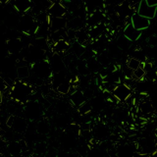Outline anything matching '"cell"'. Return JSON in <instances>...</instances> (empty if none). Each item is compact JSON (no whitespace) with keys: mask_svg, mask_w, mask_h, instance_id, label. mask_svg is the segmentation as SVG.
<instances>
[{"mask_svg":"<svg viewBox=\"0 0 157 157\" xmlns=\"http://www.w3.org/2000/svg\"><path fill=\"white\" fill-rule=\"evenodd\" d=\"M86 46H83L82 44L77 42L76 40H73V42L70 44V48H69V50L71 51V53L73 55H75L76 57L78 58H81L82 55L83 54L86 50Z\"/></svg>","mask_w":157,"mask_h":157,"instance_id":"32","label":"cell"},{"mask_svg":"<svg viewBox=\"0 0 157 157\" xmlns=\"http://www.w3.org/2000/svg\"><path fill=\"white\" fill-rule=\"evenodd\" d=\"M145 2L148 4V5H151V6L157 5V0H145Z\"/></svg>","mask_w":157,"mask_h":157,"instance_id":"42","label":"cell"},{"mask_svg":"<svg viewBox=\"0 0 157 157\" xmlns=\"http://www.w3.org/2000/svg\"><path fill=\"white\" fill-rule=\"evenodd\" d=\"M137 151L141 155H153L156 152L155 140L151 137H144L137 144Z\"/></svg>","mask_w":157,"mask_h":157,"instance_id":"6","label":"cell"},{"mask_svg":"<svg viewBox=\"0 0 157 157\" xmlns=\"http://www.w3.org/2000/svg\"><path fill=\"white\" fill-rule=\"evenodd\" d=\"M77 109H78V114H80L81 116H83V115H90L91 113V111H92V107L90 105V101L86 100L83 103H82V104L78 106Z\"/></svg>","mask_w":157,"mask_h":157,"instance_id":"35","label":"cell"},{"mask_svg":"<svg viewBox=\"0 0 157 157\" xmlns=\"http://www.w3.org/2000/svg\"><path fill=\"white\" fill-rule=\"evenodd\" d=\"M12 6L19 14H26L31 11L32 0H12Z\"/></svg>","mask_w":157,"mask_h":157,"instance_id":"19","label":"cell"},{"mask_svg":"<svg viewBox=\"0 0 157 157\" xmlns=\"http://www.w3.org/2000/svg\"><path fill=\"white\" fill-rule=\"evenodd\" d=\"M123 34L129 40H131L132 42H135L139 40L142 36V31H140V29H136V28H134V26L130 22L129 24H127V26L123 29Z\"/></svg>","mask_w":157,"mask_h":157,"instance_id":"17","label":"cell"},{"mask_svg":"<svg viewBox=\"0 0 157 157\" xmlns=\"http://www.w3.org/2000/svg\"><path fill=\"white\" fill-rule=\"evenodd\" d=\"M10 85L5 81V78H3L1 76H0V90L1 91H6L7 90H9Z\"/></svg>","mask_w":157,"mask_h":157,"instance_id":"40","label":"cell"},{"mask_svg":"<svg viewBox=\"0 0 157 157\" xmlns=\"http://www.w3.org/2000/svg\"><path fill=\"white\" fill-rule=\"evenodd\" d=\"M91 136L95 141H104L109 136V129L104 123L99 122L94 126H91Z\"/></svg>","mask_w":157,"mask_h":157,"instance_id":"8","label":"cell"},{"mask_svg":"<svg viewBox=\"0 0 157 157\" xmlns=\"http://www.w3.org/2000/svg\"><path fill=\"white\" fill-rule=\"evenodd\" d=\"M145 75H146V72H145V69L144 68V64H142L141 66H140L137 69L132 71V78H135L136 81H141L145 78Z\"/></svg>","mask_w":157,"mask_h":157,"instance_id":"36","label":"cell"},{"mask_svg":"<svg viewBox=\"0 0 157 157\" xmlns=\"http://www.w3.org/2000/svg\"><path fill=\"white\" fill-rule=\"evenodd\" d=\"M95 57H96L98 63L100 64L102 68L109 67L112 64V59H111V57L109 55H108V53H107L106 50L97 53L95 55Z\"/></svg>","mask_w":157,"mask_h":157,"instance_id":"30","label":"cell"},{"mask_svg":"<svg viewBox=\"0 0 157 157\" xmlns=\"http://www.w3.org/2000/svg\"><path fill=\"white\" fill-rule=\"evenodd\" d=\"M82 28H85V21L82 20V16L76 15L70 20L67 19L66 29H74V31H77V29H80Z\"/></svg>","mask_w":157,"mask_h":157,"instance_id":"25","label":"cell"},{"mask_svg":"<svg viewBox=\"0 0 157 157\" xmlns=\"http://www.w3.org/2000/svg\"><path fill=\"white\" fill-rule=\"evenodd\" d=\"M56 109L58 111L59 114H64V113H67L68 112V105L66 104L65 102H62L60 101L57 104L56 106Z\"/></svg>","mask_w":157,"mask_h":157,"instance_id":"39","label":"cell"},{"mask_svg":"<svg viewBox=\"0 0 157 157\" xmlns=\"http://www.w3.org/2000/svg\"><path fill=\"white\" fill-rule=\"evenodd\" d=\"M66 24H67L66 17H61V18L49 17L48 18V26H49V29H50V33L59 32V31H62V29H65Z\"/></svg>","mask_w":157,"mask_h":157,"instance_id":"16","label":"cell"},{"mask_svg":"<svg viewBox=\"0 0 157 157\" xmlns=\"http://www.w3.org/2000/svg\"><path fill=\"white\" fill-rule=\"evenodd\" d=\"M26 63V61H24V64L22 65H19L16 63V74L17 78L19 80H26V78L31 77V69Z\"/></svg>","mask_w":157,"mask_h":157,"instance_id":"26","label":"cell"},{"mask_svg":"<svg viewBox=\"0 0 157 157\" xmlns=\"http://www.w3.org/2000/svg\"><path fill=\"white\" fill-rule=\"evenodd\" d=\"M11 1L12 0H0V5H6L11 3Z\"/></svg>","mask_w":157,"mask_h":157,"instance_id":"43","label":"cell"},{"mask_svg":"<svg viewBox=\"0 0 157 157\" xmlns=\"http://www.w3.org/2000/svg\"><path fill=\"white\" fill-rule=\"evenodd\" d=\"M105 32V24H100L97 25V26L91 27L87 29V33L88 36H90V40H95L96 38H98L99 36H101Z\"/></svg>","mask_w":157,"mask_h":157,"instance_id":"27","label":"cell"},{"mask_svg":"<svg viewBox=\"0 0 157 157\" xmlns=\"http://www.w3.org/2000/svg\"><path fill=\"white\" fill-rule=\"evenodd\" d=\"M7 126L11 129L12 131L19 132V134H25L28 129V122L25 118L18 117L15 115H11L6 122Z\"/></svg>","mask_w":157,"mask_h":157,"instance_id":"4","label":"cell"},{"mask_svg":"<svg viewBox=\"0 0 157 157\" xmlns=\"http://www.w3.org/2000/svg\"><path fill=\"white\" fill-rule=\"evenodd\" d=\"M147 42L148 44L151 46V47H154L156 45V42H157V39H156V36H151L147 38Z\"/></svg>","mask_w":157,"mask_h":157,"instance_id":"41","label":"cell"},{"mask_svg":"<svg viewBox=\"0 0 157 157\" xmlns=\"http://www.w3.org/2000/svg\"><path fill=\"white\" fill-rule=\"evenodd\" d=\"M50 65L52 73H59V72H65L67 71V68L65 63H64L63 55L58 53H53L51 57L47 59Z\"/></svg>","mask_w":157,"mask_h":157,"instance_id":"11","label":"cell"},{"mask_svg":"<svg viewBox=\"0 0 157 157\" xmlns=\"http://www.w3.org/2000/svg\"><path fill=\"white\" fill-rule=\"evenodd\" d=\"M18 25L20 27V29H21V32L24 33V34L32 36V34H33L34 31H36L37 24L33 15L26 13V14H22L21 18L19 19Z\"/></svg>","mask_w":157,"mask_h":157,"instance_id":"3","label":"cell"},{"mask_svg":"<svg viewBox=\"0 0 157 157\" xmlns=\"http://www.w3.org/2000/svg\"><path fill=\"white\" fill-rule=\"evenodd\" d=\"M86 14H90L96 10H103L105 8L104 0H83Z\"/></svg>","mask_w":157,"mask_h":157,"instance_id":"18","label":"cell"},{"mask_svg":"<svg viewBox=\"0 0 157 157\" xmlns=\"http://www.w3.org/2000/svg\"><path fill=\"white\" fill-rule=\"evenodd\" d=\"M106 51L108 53V55L111 57V59H118V58H121L123 55V50L120 49L119 47L117 46V44L115 43V41H111L108 44V46L106 48Z\"/></svg>","mask_w":157,"mask_h":157,"instance_id":"28","label":"cell"},{"mask_svg":"<svg viewBox=\"0 0 157 157\" xmlns=\"http://www.w3.org/2000/svg\"><path fill=\"white\" fill-rule=\"evenodd\" d=\"M6 149L8 153L12 156L21 155L24 150H26V142L24 140H11L6 144Z\"/></svg>","mask_w":157,"mask_h":157,"instance_id":"15","label":"cell"},{"mask_svg":"<svg viewBox=\"0 0 157 157\" xmlns=\"http://www.w3.org/2000/svg\"><path fill=\"white\" fill-rule=\"evenodd\" d=\"M36 131L37 134L39 135H47L49 131H50V125L49 123L45 120H41L37 123V125L36 126Z\"/></svg>","mask_w":157,"mask_h":157,"instance_id":"34","label":"cell"},{"mask_svg":"<svg viewBox=\"0 0 157 157\" xmlns=\"http://www.w3.org/2000/svg\"><path fill=\"white\" fill-rule=\"evenodd\" d=\"M102 82L104 83H109V85H117L121 82V74L120 71L116 68L115 70L108 73L105 77L102 78Z\"/></svg>","mask_w":157,"mask_h":157,"instance_id":"23","label":"cell"},{"mask_svg":"<svg viewBox=\"0 0 157 157\" xmlns=\"http://www.w3.org/2000/svg\"><path fill=\"white\" fill-rule=\"evenodd\" d=\"M46 12L49 17H54V18L66 17L67 14L69 13L67 8L64 6L61 1L52 2L50 5H49V7L47 8Z\"/></svg>","mask_w":157,"mask_h":157,"instance_id":"12","label":"cell"},{"mask_svg":"<svg viewBox=\"0 0 157 157\" xmlns=\"http://www.w3.org/2000/svg\"><path fill=\"white\" fill-rule=\"evenodd\" d=\"M142 64L144 63H141L140 60H137L136 58H135V57H130L129 59L127 60V67L130 69V70H132V71H134V70H136V69H137L140 66H141Z\"/></svg>","mask_w":157,"mask_h":157,"instance_id":"37","label":"cell"},{"mask_svg":"<svg viewBox=\"0 0 157 157\" xmlns=\"http://www.w3.org/2000/svg\"><path fill=\"white\" fill-rule=\"evenodd\" d=\"M106 15L103 10H96L90 14H86V25L87 28H91L100 24H105Z\"/></svg>","mask_w":157,"mask_h":157,"instance_id":"9","label":"cell"},{"mask_svg":"<svg viewBox=\"0 0 157 157\" xmlns=\"http://www.w3.org/2000/svg\"><path fill=\"white\" fill-rule=\"evenodd\" d=\"M29 102V101H28ZM25 114L29 120H36L39 119L43 114V108L41 104L37 101L29 102L26 108H25Z\"/></svg>","mask_w":157,"mask_h":157,"instance_id":"7","label":"cell"},{"mask_svg":"<svg viewBox=\"0 0 157 157\" xmlns=\"http://www.w3.org/2000/svg\"><path fill=\"white\" fill-rule=\"evenodd\" d=\"M33 86L25 82L24 80L15 81L10 91V96H11L15 101L20 103H27L29 97L33 94Z\"/></svg>","mask_w":157,"mask_h":157,"instance_id":"1","label":"cell"},{"mask_svg":"<svg viewBox=\"0 0 157 157\" xmlns=\"http://www.w3.org/2000/svg\"><path fill=\"white\" fill-rule=\"evenodd\" d=\"M115 43L117 44L118 47L122 49L123 51L130 49V47H132V42L131 40H129L124 34H121V36H118L115 40Z\"/></svg>","mask_w":157,"mask_h":157,"instance_id":"33","label":"cell"},{"mask_svg":"<svg viewBox=\"0 0 157 157\" xmlns=\"http://www.w3.org/2000/svg\"><path fill=\"white\" fill-rule=\"evenodd\" d=\"M69 94H70V102L73 104V106H75L76 108H78L82 103L86 101L85 95H83L82 90L76 88L75 90H73L71 93H69Z\"/></svg>","mask_w":157,"mask_h":157,"instance_id":"24","label":"cell"},{"mask_svg":"<svg viewBox=\"0 0 157 157\" xmlns=\"http://www.w3.org/2000/svg\"><path fill=\"white\" fill-rule=\"evenodd\" d=\"M2 101H3V91L0 90V104L2 103Z\"/></svg>","mask_w":157,"mask_h":157,"instance_id":"44","label":"cell"},{"mask_svg":"<svg viewBox=\"0 0 157 157\" xmlns=\"http://www.w3.org/2000/svg\"><path fill=\"white\" fill-rule=\"evenodd\" d=\"M34 151L36 152L37 154H43L47 151V145L44 141H36L34 142Z\"/></svg>","mask_w":157,"mask_h":157,"instance_id":"38","label":"cell"},{"mask_svg":"<svg viewBox=\"0 0 157 157\" xmlns=\"http://www.w3.org/2000/svg\"><path fill=\"white\" fill-rule=\"evenodd\" d=\"M75 40L78 43L82 44L83 46H87L90 45V43L91 42L90 36H88L87 29L85 28H82L80 29H77L76 33H75Z\"/></svg>","mask_w":157,"mask_h":157,"instance_id":"22","label":"cell"},{"mask_svg":"<svg viewBox=\"0 0 157 157\" xmlns=\"http://www.w3.org/2000/svg\"><path fill=\"white\" fill-rule=\"evenodd\" d=\"M32 69H33V76L42 81L50 78L53 74L47 59H44V60L32 64Z\"/></svg>","mask_w":157,"mask_h":157,"instance_id":"2","label":"cell"},{"mask_svg":"<svg viewBox=\"0 0 157 157\" xmlns=\"http://www.w3.org/2000/svg\"><path fill=\"white\" fill-rule=\"evenodd\" d=\"M86 67H87V70L90 73L92 74H98L100 72V70L102 69L101 65L98 63L97 59L95 56H92L90 58H88L87 60H86Z\"/></svg>","mask_w":157,"mask_h":157,"instance_id":"29","label":"cell"},{"mask_svg":"<svg viewBox=\"0 0 157 157\" xmlns=\"http://www.w3.org/2000/svg\"><path fill=\"white\" fill-rule=\"evenodd\" d=\"M70 44L71 42L66 38H60L58 40L54 41L53 43V53H58V54H65L67 51H69V48H70Z\"/></svg>","mask_w":157,"mask_h":157,"instance_id":"21","label":"cell"},{"mask_svg":"<svg viewBox=\"0 0 157 157\" xmlns=\"http://www.w3.org/2000/svg\"><path fill=\"white\" fill-rule=\"evenodd\" d=\"M24 46H25L24 42L21 37L13 36V37L8 38L6 41V47H7V50L10 55H16V54H19L22 51Z\"/></svg>","mask_w":157,"mask_h":157,"instance_id":"14","label":"cell"},{"mask_svg":"<svg viewBox=\"0 0 157 157\" xmlns=\"http://www.w3.org/2000/svg\"><path fill=\"white\" fill-rule=\"evenodd\" d=\"M137 111L144 117H148L154 113V107L152 102L148 99L140 100L137 105Z\"/></svg>","mask_w":157,"mask_h":157,"instance_id":"20","label":"cell"},{"mask_svg":"<svg viewBox=\"0 0 157 157\" xmlns=\"http://www.w3.org/2000/svg\"><path fill=\"white\" fill-rule=\"evenodd\" d=\"M131 24L136 29H140V31H145V29H147L150 27L151 20L140 16V15L137 14L136 12H134L131 15Z\"/></svg>","mask_w":157,"mask_h":157,"instance_id":"13","label":"cell"},{"mask_svg":"<svg viewBox=\"0 0 157 157\" xmlns=\"http://www.w3.org/2000/svg\"><path fill=\"white\" fill-rule=\"evenodd\" d=\"M136 12L137 14H140L142 17H145L149 20H152V19H154L156 16L157 5L151 6V5H148L145 2V0H141V1L139 3V5H137Z\"/></svg>","mask_w":157,"mask_h":157,"instance_id":"10","label":"cell"},{"mask_svg":"<svg viewBox=\"0 0 157 157\" xmlns=\"http://www.w3.org/2000/svg\"><path fill=\"white\" fill-rule=\"evenodd\" d=\"M55 90L59 93V94L66 95V94H69V93H71L75 90H72V81L67 80L65 82H61L60 85H58L55 88Z\"/></svg>","mask_w":157,"mask_h":157,"instance_id":"31","label":"cell"},{"mask_svg":"<svg viewBox=\"0 0 157 157\" xmlns=\"http://www.w3.org/2000/svg\"><path fill=\"white\" fill-rule=\"evenodd\" d=\"M111 94L119 102H125L132 95V88L126 83L119 82L113 87Z\"/></svg>","mask_w":157,"mask_h":157,"instance_id":"5","label":"cell"},{"mask_svg":"<svg viewBox=\"0 0 157 157\" xmlns=\"http://www.w3.org/2000/svg\"><path fill=\"white\" fill-rule=\"evenodd\" d=\"M49 1L52 3V2H57V1H62V0H49Z\"/></svg>","mask_w":157,"mask_h":157,"instance_id":"45","label":"cell"}]
</instances>
